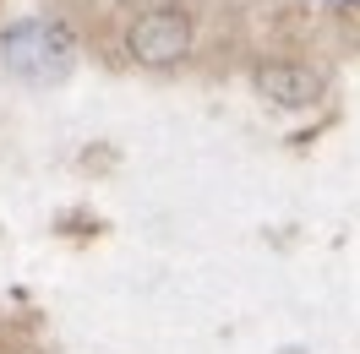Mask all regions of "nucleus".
I'll use <instances>...</instances> for the list:
<instances>
[{
	"label": "nucleus",
	"mask_w": 360,
	"mask_h": 354,
	"mask_svg": "<svg viewBox=\"0 0 360 354\" xmlns=\"http://www.w3.org/2000/svg\"><path fill=\"white\" fill-rule=\"evenodd\" d=\"M191 17L186 11H148V17H136L131 33H126V44H131V55L142 60V66H175L180 55L191 49Z\"/></svg>",
	"instance_id": "obj_2"
},
{
	"label": "nucleus",
	"mask_w": 360,
	"mask_h": 354,
	"mask_svg": "<svg viewBox=\"0 0 360 354\" xmlns=\"http://www.w3.org/2000/svg\"><path fill=\"white\" fill-rule=\"evenodd\" d=\"M0 60L11 77H22V82H66L71 66H77V44H71V33L60 22H49V17H27L6 33V44H0Z\"/></svg>",
	"instance_id": "obj_1"
},
{
	"label": "nucleus",
	"mask_w": 360,
	"mask_h": 354,
	"mask_svg": "<svg viewBox=\"0 0 360 354\" xmlns=\"http://www.w3.org/2000/svg\"><path fill=\"white\" fill-rule=\"evenodd\" d=\"M257 88L268 93L273 104H290V110H300V104H311L316 93V77L311 71H300V66H262L257 71Z\"/></svg>",
	"instance_id": "obj_3"
}]
</instances>
